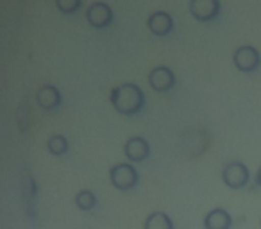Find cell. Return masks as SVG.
<instances>
[{
	"instance_id": "cell-1",
	"label": "cell",
	"mask_w": 261,
	"mask_h": 229,
	"mask_svg": "<svg viewBox=\"0 0 261 229\" xmlns=\"http://www.w3.org/2000/svg\"><path fill=\"white\" fill-rule=\"evenodd\" d=\"M109 98H111L113 108L125 117H135L145 108V95L142 88L135 83H125L113 88Z\"/></svg>"
},
{
	"instance_id": "cell-2",
	"label": "cell",
	"mask_w": 261,
	"mask_h": 229,
	"mask_svg": "<svg viewBox=\"0 0 261 229\" xmlns=\"http://www.w3.org/2000/svg\"><path fill=\"white\" fill-rule=\"evenodd\" d=\"M109 181L120 192H129L136 188L140 181L138 170L130 163H118L109 170Z\"/></svg>"
},
{
	"instance_id": "cell-3",
	"label": "cell",
	"mask_w": 261,
	"mask_h": 229,
	"mask_svg": "<svg viewBox=\"0 0 261 229\" xmlns=\"http://www.w3.org/2000/svg\"><path fill=\"white\" fill-rule=\"evenodd\" d=\"M232 63L234 66L243 73H252L259 68V63H261V58H259V52L257 48H254L252 45H242L234 50L232 54Z\"/></svg>"
},
{
	"instance_id": "cell-4",
	"label": "cell",
	"mask_w": 261,
	"mask_h": 229,
	"mask_svg": "<svg viewBox=\"0 0 261 229\" xmlns=\"http://www.w3.org/2000/svg\"><path fill=\"white\" fill-rule=\"evenodd\" d=\"M249 168L242 163V161H231L224 167L222 170V181L225 186H229L231 190H240L243 186H247L249 183Z\"/></svg>"
},
{
	"instance_id": "cell-5",
	"label": "cell",
	"mask_w": 261,
	"mask_h": 229,
	"mask_svg": "<svg viewBox=\"0 0 261 229\" xmlns=\"http://www.w3.org/2000/svg\"><path fill=\"white\" fill-rule=\"evenodd\" d=\"M188 9L199 22H211L220 15V0H190Z\"/></svg>"
},
{
	"instance_id": "cell-6",
	"label": "cell",
	"mask_w": 261,
	"mask_h": 229,
	"mask_svg": "<svg viewBox=\"0 0 261 229\" xmlns=\"http://www.w3.org/2000/svg\"><path fill=\"white\" fill-rule=\"evenodd\" d=\"M86 20L95 29H106L113 23V9L106 2H93L86 11Z\"/></svg>"
},
{
	"instance_id": "cell-7",
	"label": "cell",
	"mask_w": 261,
	"mask_h": 229,
	"mask_svg": "<svg viewBox=\"0 0 261 229\" xmlns=\"http://www.w3.org/2000/svg\"><path fill=\"white\" fill-rule=\"evenodd\" d=\"M123 154L129 161L133 163H142L149 158L150 154V147H149V142H147L143 136H133L125 142L123 145Z\"/></svg>"
},
{
	"instance_id": "cell-8",
	"label": "cell",
	"mask_w": 261,
	"mask_h": 229,
	"mask_svg": "<svg viewBox=\"0 0 261 229\" xmlns=\"http://www.w3.org/2000/svg\"><path fill=\"white\" fill-rule=\"evenodd\" d=\"M149 84L156 91H168L175 86V75L168 66H156L149 73Z\"/></svg>"
},
{
	"instance_id": "cell-9",
	"label": "cell",
	"mask_w": 261,
	"mask_h": 229,
	"mask_svg": "<svg viewBox=\"0 0 261 229\" xmlns=\"http://www.w3.org/2000/svg\"><path fill=\"white\" fill-rule=\"evenodd\" d=\"M147 27L154 36H168L174 31V18L167 11H156L147 18Z\"/></svg>"
},
{
	"instance_id": "cell-10",
	"label": "cell",
	"mask_w": 261,
	"mask_h": 229,
	"mask_svg": "<svg viewBox=\"0 0 261 229\" xmlns=\"http://www.w3.org/2000/svg\"><path fill=\"white\" fill-rule=\"evenodd\" d=\"M36 100L38 106L45 111H52V109L61 106V93L56 86L52 84H45L36 91Z\"/></svg>"
},
{
	"instance_id": "cell-11",
	"label": "cell",
	"mask_w": 261,
	"mask_h": 229,
	"mask_svg": "<svg viewBox=\"0 0 261 229\" xmlns=\"http://www.w3.org/2000/svg\"><path fill=\"white\" fill-rule=\"evenodd\" d=\"M232 218L224 208H215L204 217V227L206 229H231Z\"/></svg>"
},
{
	"instance_id": "cell-12",
	"label": "cell",
	"mask_w": 261,
	"mask_h": 229,
	"mask_svg": "<svg viewBox=\"0 0 261 229\" xmlns=\"http://www.w3.org/2000/svg\"><path fill=\"white\" fill-rule=\"evenodd\" d=\"M143 229H174V222L163 211H154L147 217Z\"/></svg>"
},
{
	"instance_id": "cell-13",
	"label": "cell",
	"mask_w": 261,
	"mask_h": 229,
	"mask_svg": "<svg viewBox=\"0 0 261 229\" xmlns=\"http://www.w3.org/2000/svg\"><path fill=\"white\" fill-rule=\"evenodd\" d=\"M47 147H48V152L52 156H63V154L68 152V140L65 138L63 135H54L48 138L47 142Z\"/></svg>"
},
{
	"instance_id": "cell-14",
	"label": "cell",
	"mask_w": 261,
	"mask_h": 229,
	"mask_svg": "<svg viewBox=\"0 0 261 229\" xmlns=\"http://www.w3.org/2000/svg\"><path fill=\"white\" fill-rule=\"evenodd\" d=\"M75 206L79 208L81 211H91L97 206V197H95V193L90 192V190H81L75 195Z\"/></svg>"
},
{
	"instance_id": "cell-15",
	"label": "cell",
	"mask_w": 261,
	"mask_h": 229,
	"mask_svg": "<svg viewBox=\"0 0 261 229\" xmlns=\"http://www.w3.org/2000/svg\"><path fill=\"white\" fill-rule=\"evenodd\" d=\"M83 0H56V6L63 15H72V13L79 11Z\"/></svg>"
},
{
	"instance_id": "cell-16",
	"label": "cell",
	"mask_w": 261,
	"mask_h": 229,
	"mask_svg": "<svg viewBox=\"0 0 261 229\" xmlns=\"http://www.w3.org/2000/svg\"><path fill=\"white\" fill-rule=\"evenodd\" d=\"M256 185L261 186V167L257 168V174H256Z\"/></svg>"
}]
</instances>
